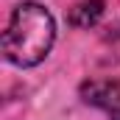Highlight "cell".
Listing matches in <instances>:
<instances>
[{
	"label": "cell",
	"mask_w": 120,
	"mask_h": 120,
	"mask_svg": "<svg viewBox=\"0 0 120 120\" xmlns=\"http://www.w3.org/2000/svg\"><path fill=\"white\" fill-rule=\"evenodd\" d=\"M101 14H103V0H81L70 11V22L75 28H90L101 20Z\"/></svg>",
	"instance_id": "3"
},
{
	"label": "cell",
	"mask_w": 120,
	"mask_h": 120,
	"mask_svg": "<svg viewBox=\"0 0 120 120\" xmlns=\"http://www.w3.org/2000/svg\"><path fill=\"white\" fill-rule=\"evenodd\" d=\"M81 95L87 103H95L101 109H106L112 120H120V84L115 81H90L81 87Z\"/></svg>",
	"instance_id": "2"
},
{
	"label": "cell",
	"mask_w": 120,
	"mask_h": 120,
	"mask_svg": "<svg viewBox=\"0 0 120 120\" xmlns=\"http://www.w3.org/2000/svg\"><path fill=\"white\" fill-rule=\"evenodd\" d=\"M56 39V22L39 3H20L3 34V53L17 67H31L48 56Z\"/></svg>",
	"instance_id": "1"
}]
</instances>
